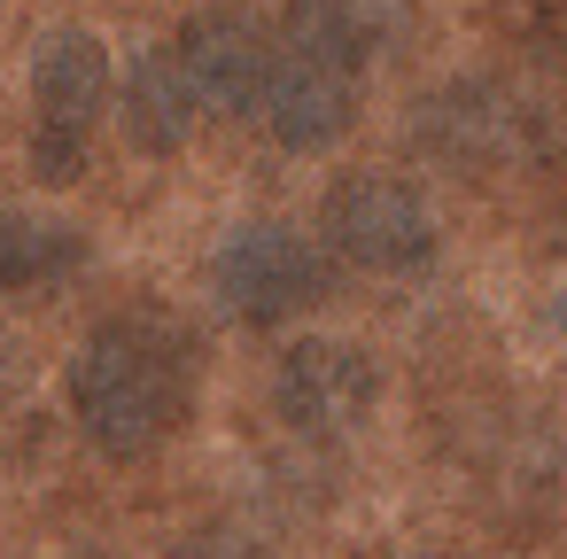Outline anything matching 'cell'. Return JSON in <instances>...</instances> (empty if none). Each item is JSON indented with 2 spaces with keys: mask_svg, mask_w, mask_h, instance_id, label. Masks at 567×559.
Instances as JSON below:
<instances>
[{
  "mask_svg": "<svg viewBox=\"0 0 567 559\" xmlns=\"http://www.w3.org/2000/svg\"><path fill=\"white\" fill-rule=\"evenodd\" d=\"M187 94L203 117H265V86H272V24L249 9H195L172 40Z\"/></svg>",
  "mask_w": 567,
  "mask_h": 559,
  "instance_id": "obj_7",
  "label": "cell"
},
{
  "mask_svg": "<svg viewBox=\"0 0 567 559\" xmlns=\"http://www.w3.org/2000/svg\"><path fill=\"white\" fill-rule=\"evenodd\" d=\"M79 265H86V234H79V226L0 210V296L55 288V280H71Z\"/></svg>",
  "mask_w": 567,
  "mask_h": 559,
  "instance_id": "obj_10",
  "label": "cell"
},
{
  "mask_svg": "<svg viewBox=\"0 0 567 559\" xmlns=\"http://www.w3.org/2000/svg\"><path fill=\"white\" fill-rule=\"evenodd\" d=\"M319 241L327 257L358 265V272H420L435 257V210L412 179H389V172H350L327 187V210H319Z\"/></svg>",
  "mask_w": 567,
  "mask_h": 559,
  "instance_id": "obj_5",
  "label": "cell"
},
{
  "mask_svg": "<svg viewBox=\"0 0 567 559\" xmlns=\"http://www.w3.org/2000/svg\"><path fill=\"white\" fill-rule=\"evenodd\" d=\"M210 288H218V303H226L241 327H280V319L327 303L334 257H327V241H311L303 226L257 218V226H234V234H226V249L210 257Z\"/></svg>",
  "mask_w": 567,
  "mask_h": 559,
  "instance_id": "obj_4",
  "label": "cell"
},
{
  "mask_svg": "<svg viewBox=\"0 0 567 559\" xmlns=\"http://www.w3.org/2000/svg\"><path fill=\"white\" fill-rule=\"evenodd\" d=\"M117 125H125V141L141 148V156H179L187 141H195V125H203V110H195V94H187V71H179V55L172 48H148V55H133V71H125V94H117Z\"/></svg>",
  "mask_w": 567,
  "mask_h": 559,
  "instance_id": "obj_8",
  "label": "cell"
},
{
  "mask_svg": "<svg viewBox=\"0 0 567 559\" xmlns=\"http://www.w3.org/2000/svg\"><path fill=\"white\" fill-rule=\"evenodd\" d=\"M164 559H272L257 536H241V528H195V536H179Z\"/></svg>",
  "mask_w": 567,
  "mask_h": 559,
  "instance_id": "obj_11",
  "label": "cell"
},
{
  "mask_svg": "<svg viewBox=\"0 0 567 559\" xmlns=\"http://www.w3.org/2000/svg\"><path fill=\"white\" fill-rule=\"evenodd\" d=\"M520 133V117L505 110L497 86H443L420 102V148L427 156H451V164H489L505 156Z\"/></svg>",
  "mask_w": 567,
  "mask_h": 559,
  "instance_id": "obj_9",
  "label": "cell"
},
{
  "mask_svg": "<svg viewBox=\"0 0 567 559\" xmlns=\"http://www.w3.org/2000/svg\"><path fill=\"white\" fill-rule=\"evenodd\" d=\"M544 319H551V334H567V288L551 296V311H544Z\"/></svg>",
  "mask_w": 567,
  "mask_h": 559,
  "instance_id": "obj_12",
  "label": "cell"
},
{
  "mask_svg": "<svg viewBox=\"0 0 567 559\" xmlns=\"http://www.w3.org/2000/svg\"><path fill=\"white\" fill-rule=\"evenodd\" d=\"M110 94H117V71L86 24H63L32 48V179L71 187L86 172Z\"/></svg>",
  "mask_w": 567,
  "mask_h": 559,
  "instance_id": "obj_3",
  "label": "cell"
},
{
  "mask_svg": "<svg viewBox=\"0 0 567 559\" xmlns=\"http://www.w3.org/2000/svg\"><path fill=\"white\" fill-rule=\"evenodd\" d=\"M373 404H381V365H373V350H358L342 334H303L272 365V412L303 443L358 435L373 420Z\"/></svg>",
  "mask_w": 567,
  "mask_h": 559,
  "instance_id": "obj_6",
  "label": "cell"
},
{
  "mask_svg": "<svg viewBox=\"0 0 567 559\" xmlns=\"http://www.w3.org/2000/svg\"><path fill=\"white\" fill-rule=\"evenodd\" d=\"M381 40H389V0H288L280 9L265 125L288 156H327L350 141Z\"/></svg>",
  "mask_w": 567,
  "mask_h": 559,
  "instance_id": "obj_2",
  "label": "cell"
},
{
  "mask_svg": "<svg viewBox=\"0 0 567 559\" xmlns=\"http://www.w3.org/2000/svg\"><path fill=\"white\" fill-rule=\"evenodd\" d=\"M63 396L102 458H156L195 412V334L164 311H110L71 350Z\"/></svg>",
  "mask_w": 567,
  "mask_h": 559,
  "instance_id": "obj_1",
  "label": "cell"
}]
</instances>
